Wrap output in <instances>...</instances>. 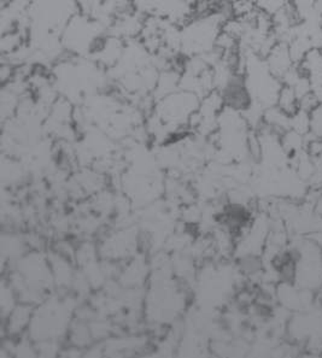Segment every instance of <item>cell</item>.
I'll use <instances>...</instances> for the list:
<instances>
[{
    "instance_id": "obj_1",
    "label": "cell",
    "mask_w": 322,
    "mask_h": 358,
    "mask_svg": "<svg viewBox=\"0 0 322 358\" xmlns=\"http://www.w3.org/2000/svg\"><path fill=\"white\" fill-rule=\"evenodd\" d=\"M296 252L293 281L297 286L309 291H318L322 286V246L318 241L302 238L293 250Z\"/></svg>"
},
{
    "instance_id": "obj_2",
    "label": "cell",
    "mask_w": 322,
    "mask_h": 358,
    "mask_svg": "<svg viewBox=\"0 0 322 358\" xmlns=\"http://www.w3.org/2000/svg\"><path fill=\"white\" fill-rule=\"evenodd\" d=\"M200 105V96L195 93H170L158 101L153 110V118L161 127L180 128L188 124Z\"/></svg>"
},
{
    "instance_id": "obj_3",
    "label": "cell",
    "mask_w": 322,
    "mask_h": 358,
    "mask_svg": "<svg viewBox=\"0 0 322 358\" xmlns=\"http://www.w3.org/2000/svg\"><path fill=\"white\" fill-rule=\"evenodd\" d=\"M298 66L309 78L312 92L322 104V50L310 51Z\"/></svg>"
},
{
    "instance_id": "obj_4",
    "label": "cell",
    "mask_w": 322,
    "mask_h": 358,
    "mask_svg": "<svg viewBox=\"0 0 322 358\" xmlns=\"http://www.w3.org/2000/svg\"><path fill=\"white\" fill-rule=\"evenodd\" d=\"M267 64L270 66V71L278 78L280 81L288 71L296 66L292 59L291 52L286 43H276L274 48H272L270 55L266 57Z\"/></svg>"
},
{
    "instance_id": "obj_5",
    "label": "cell",
    "mask_w": 322,
    "mask_h": 358,
    "mask_svg": "<svg viewBox=\"0 0 322 358\" xmlns=\"http://www.w3.org/2000/svg\"><path fill=\"white\" fill-rule=\"evenodd\" d=\"M276 106L288 116H293L300 110V98L291 86L283 85L279 92Z\"/></svg>"
},
{
    "instance_id": "obj_6",
    "label": "cell",
    "mask_w": 322,
    "mask_h": 358,
    "mask_svg": "<svg viewBox=\"0 0 322 358\" xmlns=\"http://www.w3.org/2000/svg\"><path fill=\"white\" fill-rule=\"evenodd\" d=\"M288 4H290V0H256L257 8L270 16L286 8Z\"/></svg>"
},
{
    "instance_id": "obj_7",
    "label": "cell",
    "mask_w": 322,
    "mask_h": 358,
    "mask_svg": "<svg viewBox=\"0 0 322 358\" xmlns=\"http://www.w3.org/2000/svg\"><path fill=\"white\" fill-rule=\"evenodd\" d=\"M312 118V129L310 133L314 136L322 138V104H318L315 109L310 113Z\"/></svg>"
},
{
    "instance_id": "obj_8",
    "label": "cell",
    "mask_w": 322,
    "mask_h": 358,
    "mask_svg": "<svg viewBox=\"0 0 322 358\" xmlns=\"http://www.w3.org/2000/svg\"><path fill=\"white\" fill-rule=\"evenodd\" d=\"M316 9H318V13L322 18V0H316Z\"/></svg>"
}]
</instances>
